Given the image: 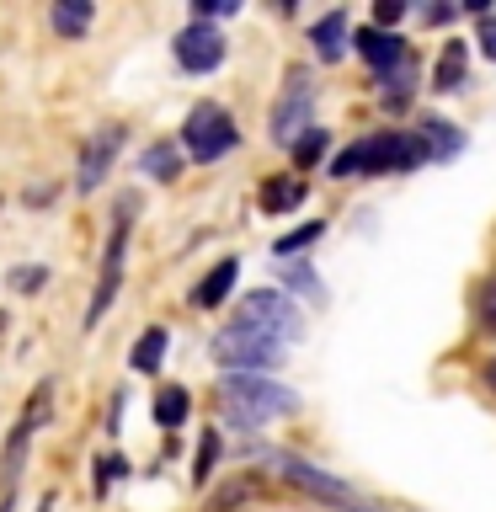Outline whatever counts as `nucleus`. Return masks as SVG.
<instances>
[{
  "label": "nucleus",
  "mask_w": 496,
  "mask_h": 512,
  "mask_svg": "<svg viewBox=\"0 0 496 512\" xmlns=\"http://www.w3.org/2000/svg\"><path fill=\"white\" fill-rule=\"evenodd\" d=\"M432 91H464V43H443V59L432 70Z\"/></svg>",
  "instance_id": "a211bd4d"
},
{
  "label": "nucleus",
  "mask_w": 496,
  "mask_h": 512,
  "mask_svg": "<svg viewBox=\"0 0 496 512\" xmlns=\"http://www.w3.org/2000/svg\"><path fill=\"white\" fill-rule=\"evenodd\" d=\"M235 139H240L235 118H230L224 107H214V102L192 107L187 123H182V144H187L192 160H219L224 150H235Z\"/></svg>",
  "instance_id": "0eeeda50"
},
{
  "label": "nucleus",
  "mask_w": 496,
  "mask_h": 512,
  "mask_svg": "<svg viewBox=\"0 0 496 512\" xmlns=\"http://www.w3.org/2000/svg\"><path fill=\"white\" fill-rule=\"evenodd\" d=\"M310 43H315V54L326 59V64H336L347 54V11H326L320 22L310 27Z\"/></svg>",
  "instance_id": "4468645a"
},
{
  "label": "nucleus",
  "mask_w": 496,
  "mask_h": 512,
  "mask_svg": "<svg viewBox=\"0 0 496 512\" xmlns=\"http://www.w3.org/2000/svg\"><path fill=\"white\" fill-rule=\"evenodd\" d=\"M411 91H416V59L406 54V59L395 64V70L379 75V102H384V107H406Z\"/></svg>",
  "instance_id": "2eb2a0df"
},
{
  "label": "nucleus",
  "mask_w": 496,
  "mask_h": 512,
  "mask_svg": "<svg viewBox=\"0 0 496 512\" xmlns=\"http://www.w3.org/2000/svg\"><path fill=\"white\" fill-rule=\"evenodd\" d=\"M267 470H272V475H283L288 486L310 491V496H326V502H352V491L342 486V480L326 475V470H315V464H310V459H299V454H283V448H272V454H267Z\"/></svg>",
  "instance_id": "6e6552de"
},
{
  "label": "nucleus",
  "mask_w": 496,
  "mask_h": 512,
  "mask_svg": "<svg viewBox=\"0 0 496 512\" xmlns=\"http://www.w3.org/2000/svg\"><path fill=\"white\" fill-rule=\"evenodd\" d=\"M219 406L240 432H251V427L272 422V416L299 411V395L288 390V384H278L272 374H224L219 379Z\"/></svg>",
  "instance_id": "f257e3e1"
},
{
  "label": "nucleus",
  "mask_w": 496,
  "mask_h": 512,
  "mask_svg": "<svg viewBox=\"0 0 496 512\" xmlns=\"http://www.w3.org/2000/svg\"><path fill=\"white\" fill-rule=\"evenodd\" d=\"M400 16H406V0H379V6H374V22L379 27H395Z\"/></svg>",
  "instance_id": "c85d7f7f"
},
{
  "label": "nucleus",
  "mask_w": 496,
  "mask_h": 512,
  "mask_svg": "<svg viewBox=\"0 0 496 512\" xmlns=\"http://www.w3.org/2000/svg\"><path fill=\"white\" fill-rule=\"evenodd\" d=\"M326 235V219H310V224H299V230H288L278 246H272V256H278V262H288V256L294 251H304V246H315V240Z\"/></svg>",
  "instance_id": "4be33fe9"
},
{
  "label": "nucleus",
  "mask_w": 496,
  "mask_h": 512,
  "mask_svg": "<svg viewBox=\"0 0 496 512\" xmlns=\"http://www.w3.org/2000/svg\"><path fill=\"white\" fill-rule=\"evenodd\" d=\"M256 496H267V486H262L256 475L240 470V475H230L214 496H208V512H240V507H251Z\"/></svg>",
  "instance_id": "f8f14e48"
},
{
  "label": "nucleus",
  "mask_w": 496,
  "mask_h": 512,
  "mask_svg": "<svg viewBox=\"0 0 496 512\" xmlns=\"http://www.w3.org/2000/svg\"><path fill=\"white\" fill-rule=\"evenodd\" d=\"M278 272H283V283H294V288H299V294H310V299H320V294H326V283L315 278V267L294 262V256H288V262H278Z\"/></svg>",
  "instance_id": "b1692460"
},
{
  "label": "nucleus",
  "mask_w": 496,
  "mask_h": 512,
  "mask_svg": "<svg viewBox=\"0 0 496 512\" xmlns=\"http://www.w3.org/2000/svg\"><path fill=\"white\" fill-rule=\"evenodd\" d=\"M315 128V86H310V70L304 64H294L288 70V86H283V96L272 102V123H267V134H272V144H294L304 139Z\"/></svg>",
  "instance_id": "20e7f679"
},
{
  "label": "nucleus",
  "mask_w": 496,
  "mask_h": 512,
  "mask_svg": "<svg viewBox=\"0 0 496 512\" xmlns=\"http://www.w3.org/2000/svg\"><path fill=\"white\" fill-rule=\"evenodd\" d=\"M427 155V144L416 128H406V134H374V139H358L347 144L342 155L331 160V176H384V171H416Z\"/></svg>",
  "instance_id": "f03ea898"
},
{
  "label": "nucleus",
  "mask_w": 496,
  "mask_h": 512,
  "mask_svg": "<svg viewBox=\"0 0 496 512\" xmlns=\"http://www.w3.org/2000/svg\"><path fill=\"white\" fill-rule=\"evenodd\" d=\"M326 150H331L326 128H310V134H304V139H299V144H294V150H288V155H294V166H299V171H310V166H315V160L326 155Z\"/></svg>",
  "instance_id": "393cba45"
},
{
  "label": "nucleus",
  "mask_w": 496,
  "mask_h": 512,
  "mask_svg": "<svg viewBox=\"0 0 496 512\" xmlns=\"http://www.w3.org/2000/svg\"><path fill=\"white\" fill-rule=\"evenodd\" d=\"M416 134H422V144H427V155L432 160H443V155H459L464 150V134L454 123H443V118H427L422 128H416Z\"/></svg>",
  "instance_id": "dca6fc26"
},
{
  "label": "nucleus",
  "mask_w": 496,
  "mask_h": 512,
  "mask_svg": "<svg viewBox=\"0 0 496 512\" xmlns=\"http://www.w3.org/2000/svg\"><path fill=\"white\" fill-rule=\"evenodd\" d=\"M214 459H219V432L208 427L203 443H198V464H192V480H198V486H208V475H214Z\"/></svg>",
  "instance_id": "bb28decb"
},
{
  "label": "nucleus",
  "mask_w": 496,
  "mask_h": 512,
  "mask_svg": "<svg viewBox=\"0 0 496 512\" xmlns=\"http://www.w3.org/2000/svg\"><path fill=\"white\" fill-rule=\"evenodd\" d=\"M128 230H134V192H128V198H118V214H112V235H107V251H102V283H96V294H91L86 326H96V320L112 310V294H118V283H123Z\"/></svg>",
  "instance_id": "423d86ee"
},
{
  "label": "nucleus",
  "mask_w": 496,
  "mask_h": 512,
  "mask_svg": "<svg viewBox=\"0 0 496 512\" xmlns=\"http://www.w3.org/2000/svg\"><path fill=\"white\" fill-rule=\"evenodd\" d=\"M230 326H246V331H262L272 336V342H299V331H304V320L294 310V299L288 294H272V288H256V294H246L235 304V320Z\"/></svg>",
  "instance_id": "39448f33"
},
{
  "label": "nucleus",
  "mask_w": 496,
  "mask_h": 512,
  "mask_svg": "<svg viewBox=\"0 0 496 512\" xmlns=\"http://www.w3.org/2000/svg\"><path fill=\"white\" fill-rule=\"evenodd\" d=\"M240 0H198V22H208V16H235Z\"/></svg>",
  "instance_id": "7c9ffc66"
},
{
  "label": "nucleus",
  "mask_w": 496,
  "mask_h": 512,
  "mask_svg": "<svg viewBox=\"0 0 496 512\" xmlns=\"http://www.w3.org/2000/svg\"><path fill=\"white\" fill-rule=\"evenodd\" d=\"M352 43H358V54L374 64L379 75H384V70H395V64L406 59L400 38H395V32H384V27H358V38H352Z\"/></svg>",
  "instance_id": "9b49d317"
},
{
  "label": "nucleus",
  "mask_w": 496,
  "mask_h": 512,
  "mask_svg": "<svg viewBox=\"0 0 496 512\" xmlns=\"http://www.w3.org/2000/svg\"><path fill=\"white\" fill-rule=\"evenodd\" d=\"M38 283H43V267H22V272H11V288H22V294H32Z\"/></svg>",
  "instance_id": "2f4dec72"
},
{
  "label": "nucleus",
  "mask_w": 496,
  "mask_h": 512,
  "mask_svg": "<svg viewBox=\"0 0 496 512\" xmlns=\"http://www.w3.org/2000/svg\"><path fill=\"white\" fill-rule=\"evenodd\" d=\"M48 22H54L59 38H80V32L91 27V0H59V6L48 11Z\"/></svg>",
  "instance_id": "f3484780"
},
{
  "label": "nucleus",
  "mask_w": 496,
  "mask_h": 512,
  "mask_svg": "<svg viewBox=\"0 0 496 512\" xmlns=\"http://www.w3.org/2000/svg\"><path fill=\"white\" fill-rule=\"evenodd\" d=\"M0 512H11V496H0Z\"/></svg>",
  "instance_id": "f704fd0d"
},
{
  "label": "nucleus",
  "mask_w": 496,
  "mask_h": 512,
  "mask_svg": "<svg viewBox=\"0 0 496 512\" xmlns=\"http://www.w3.org/2000/svg\"><path fill=\"white\" fill-rule=\"evenodd\" d=\"M0 336H6V310H0Z\"/></svg>",
  "instance_id": "c9c22d12"
},
{
  "label": "nucleus",
  "mask_w": 496,
  "mask_h": 512,
  "mask_svg": "<svg viewBox=\"0 0 496 512\" xmlns=\"http://www.w3.org/2000/svg\"><path fill=\"white\" fill-rule=\"evenodd\" d=\"M48 416H54V379H43L38 390H32L22 422H27V432H38V427H48Z\"/></svg>",
  "instance_id": "5701e85b"
},
{
  "label": "nucleus",
  "mask_w": 496,
  "mask_h": 512,
  "mask_svg": "<svg viewBox=\"0 0 496 512\" xmlns=\"http://www.w3.org/2000/svg\"><path fill=\"white\" fill-rule=\"evenodd\" d=\"M422 16H427L432 27H443V22H454V6H427Z\"/></svg>",
  "instance_id": "473e14b6"
},
{
  "label": "nucleus",
  "mask_w": 496,
  "mask_h": 512,
  "mask_svg": "<svg viewBox=\"0 0 496 512\" xmlns=\"http://www.w3.org/2000/svg\"><path fill=\"white\" fill-rule=\"evenodd\" d=\"M123 475V459H96V491H112V480H118Z\"/></svg>",
  "instance_id": "cd10ccee"
},
{
  "label": "nucleus",
  "mask_w": 496,
  "mask_h": 512,
  "mask_svg": "<svg viewBox=\"0 0 496 512\" xmlns=\"http://www.w3.org/2000/svg\"><path fill=\"white\" fill-rule=\"evenodd\" d=\"M139 171H150L155 182H176V171H182V155H176V144H150V150L139 155Z\"/></svg>",
  "instance_id": "aec40b11"
},
{
  "label": "nucleus",
  "mask_w": 496,
  "mask_h": 512,
  "mask_svg": "<svg viewBox=\"0 0 496 512\" xmlns=\"http://www.w3.org/2000/svg\"><path fill=\"white\" fill-rule=\"evenodd\" d=\"M160 358H166V331H160V326H150V331L139 336V347L128 352V363H134L139 374H155V368H160Z\"/></svg>",
  "instance_id": "412c9836"
},
{
  "label": "nucleus",
  "mask_w": 496,
  "mask_h": 512,
  "mask_svg": "<svg viewBox=\"0 0 496 512\" xmlns=\"http://www.w3.org/2000/svg\"><path fill=\"white\" fill-rule=\"evenodd\" d=\"M187 390H160V400H155V422L160 427H176V422H187Z\"/></svg>",
  "instance_id": "a878e982"
},
{
  "label": "nucleus",
  "mask_w": 496,
  "mask_h": 512,
  "mask_svg": "<svg viewBox=\"0 0 496 512\" xmlns=\"http://www.w3.org/2000/svg\"><path fill=\"white\" fill-rule=\"evenodd\" d=\"M486 315H491V320H496V294H491V304H486Z\"/></svg>",
  "instance_id": "72a5a7b5"
},
{
  "label": "nucleus",
  "mask_w": 496,
  "mask_h": 512,
  "mask_svg": "<svg viewBox=\"0 0 496 512\" xmlns=\"http://www.w3.org/2000/svg\"><path fill=\"white\" fill-rule=\"evenodd\" d=\"M475 43H480V54H486V59H496V16H480Z\"/></svg>",
  "instance_id": "c756f323"
},
{
  "label": "nucleus",
  "mask_w": 496,
  "mask_h": 512,
  "mask_svg": "<svg viewBox=\"0 0 496 512\" xmlns=\"http://www.w3.org/2000/svg\"><path fill=\"white\" fill-rule=\"evenodd\" d=\"M299 203H304V182H299V176H283V182L262 187V208H267V214H288V208H299Z\"/></svg>",
  "instance_id": "6ab92c4d"
},
{
  "label": "nucleus",
  "mask_w": 496,
  "mask_h": 512,
  "mask_svg": "<svg viewBox=\"0 0 496 512\" xmlns=\"http://www.w3.org/2000/svg\"><path fill=\"white\" fill-rule=\"evenodd\" d=\"M176 64H182L187 75H208L224 64V32L214 22H192L176 32Z\"/></svg>",
  "instance_id": "1a4fd4ad"
},
{
  "label": "nucleus",
  "mask_w": 496,
  "mask_h": 512,
  "mask_svg": "<svg viewBox=\"0 0 496 512\" xmlns=\"http://www.w3.org/2000/svg\"><path fill=\"white\" fill-rule=\"evenodd\" d=\"M235 278H240V262L235 256H224V262L208 272V278L192 288V304H198V310H219L224 299H230V288H235Z\"/></svg>",
  "instance_id": "ddd939ff"
},
{
  "label": "nucleus",
  "mask_w": 496,
  "mask_h": 512,
  "mask_svg": "<svg viewBox=\"0 0 496 512\" xmlns=\"http://www.w3.org/2000/svg\"><path fill=\"white\" fill-rule=\"evenodd\" d=\"M214 363L224 374H272L283 363V342H272L262 331H246V326H224L214 336Z\"/></svg>",
  "instance_id": "7ed1b4c3"
},
{
  "label": "nucleus",
  "mask_w": 496,
  "mask_h": 512,
  "mask_svg": "<svg viewBox=\"0 0 496 512\" xmlns=\"http://www.w3.org/2000/svg\"><path fill=\"white\" fill-rule=\"evenodd\" d=\"M38 512H54V502H43V507H38Z\"/></svg>",
  "instance_id": "e433bc0d"
},
{
  "label": "nucleus",
  "mask_w": 496,
  "mask_h": 512,
  "mask_svg": "<svg viewBox=\"0 0 496 512\" xmlns=\"http://www.w3.org/2000/svg\"><path fill=\"white\" fill-rule=\"evenodd\" d=\"M118 150H123V128H118V123H107L102 134H91L86 150H80V176H75V187H80V192H96V182H102V176L112 171Z\"/></svg>",
  "instance_id": "9d476101"
}]
</instances>
